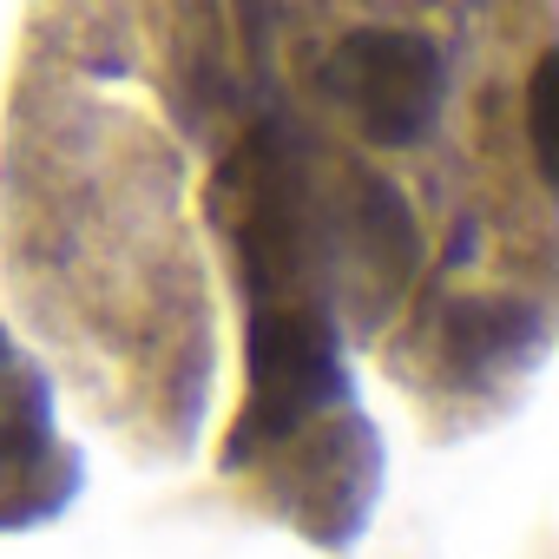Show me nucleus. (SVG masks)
<instances>
[{"label": "nucleus", "mask_w": 559, "mask_h": 559, "mask_svg": "<svg viewBox=\"0 0 559 559\" xmlns=\"http://www.w3.org/2000/svg\"><path fill=\"white\" fill-rule=\"evenodd\" d=\"M323 80H330V99L349 112V126L376 145L428 139L441 119V99H448L441 47L408 27H356L330 53Z\"/></svg>", "instance_id": "f257e3e1"}, {"label": "nucleus", "mask_w": 559, "mask_h": 559, "mask_svg": "<svg viewBox=\"0 0 559 559\" xmlns=\"http://www.w3.org/2000/svg\"><path fill=\"white\" fill-rule=\"evenodd\" d=\"M526 145H533L539 178H552L559 171V60L552 53H539L526 80Z\"/></svg>", "instance_id": "f03ea898"}, {"label": "nucleus", "mask_w": 559, "mask_h": 559, "mask_svg": "<svg viewBox=\"0 0 559 559\" xmlns=\"http://www.w3.org/2000/svg\"><path fill=\"white\" fill-rule=\"evenodd\" d=\"M513 304H454V330H448V356L467 362H493L500 349H513Z\"/></svg>", "instance_id": "7ed1b4c3"}]
</instances>
